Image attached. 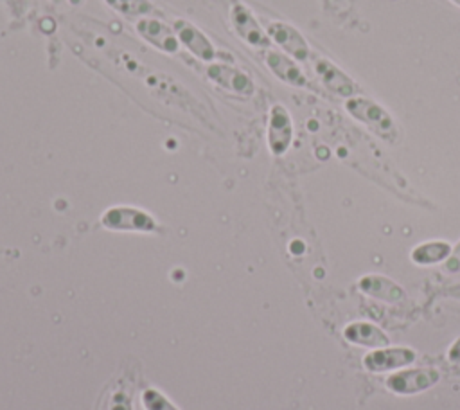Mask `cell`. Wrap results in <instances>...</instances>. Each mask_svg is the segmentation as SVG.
<instances>
[{"mask_svg": "<svg viewBox=\"0 0 460 410\" xmlns=\"http://www.w3.org/2000/svg\"><path fill=\"white\" fill-rule=\"evenodd\" d=\"M451 254V246L446 241H426L411 250V261L417 264H435L446 261Z\"/></svg>", "mask_w": 460, "mask_h": 410, "instance_id": "cell-15", "label": "cell"}, {"mask_svg": "<svg viewBox=\"0 0 460 410\" xmlns=\"http://www.w3.org/2000/svg\"><path fill=\"white\" fill-rule=\"evenodd\" d=\"M343 336L359 345H368V347H385L388 345V336L376 327L374 324L368 322H352L343 329Z\"/></svg>", "mask_w": 460, "mask_h": 410, "instance_id": "cell-14", "label": "cell"}, {"mask_svg": "<svg viewBox=\"0 0 460 410\" xmlns=\"http://www.w3.org/2000/svg\"><path fill=\"white\" fill-rule=\"evenodd\" d=\"M311 65H313V70H314L318 81L331 94H334L341 99H350V97L358 95L359 86L356 85V81L343 68H340L334 61H331L329 58L314 56Z\"/></svg>", "mask_w": 460, "mask_h": 410, "instance_id": "cell-2", "label": "cell"}, {"mask_svg": "<svg viewBox=\"0 0 460 410\" xmlns=\"http://www.w3.org/2000/svg\"><path fill=\"white\" fill-rule=\"evenodd\" d=\"M102 223L110 228H131V230H151L153 228V219L137 210V209H128V207H117L108 210L102 216Z\"/></svg>", "mask_w": 460, "mask_h": 410, "instance_id": "cell-13", "label": "cell"}, {"mask_svg": "<svg viewBox=\"0 0 460 410\" xmlns=\"http://www.w3.org/2000/svg\"><path fill=\"white\" fill-rule=\"evenodd\" d=\"M417 358L415 351L408 349V347H392V349H376L372 352H368L363 358V365L368 370L374 372H381V370H388V369H397V367H404L408 363H411Z\"/></svg>", "mask_w": 460, "mask_h": 410, "instance_id": "cell-11", "label": "cell"}, {"mask_svg": "<svg viewBox=\"0 0 460 410\" xmlns=\"http://www.w3.org/2000/svg\"><path fill=\"white\" fill-rule=\"evenodd\" d=\"M111 9L128 16H147L155 7L149 0H104Z\"/></svg>", "mask_w": 460, "mask_h": 410, "instance_id": "cell-16", "label": "cell"}, {"mask_svg": "<svg viewBox=\"0 0 460 410\" xmlns=\"http://www.w3.org/2000/svg\"><path fill=\"white\" fill-rule=\"evenodd\" d=\"M264 63L270 68V72L282 83H286L289 86H305L307 85L305 74L298 67L296 59H293L291 56L279 52V50H268L264 54Z\"/></svg>", "mask_w": 460, "mask_h": 410, "instance_id": "cell-10", "label": "cell"}, {"mask_svg": "<svg viewBox=\"0 0 460 410\" xmlns=\"http://www.w3.org/2000/svg\"><path fill=\"white\" fill-rule=\"evenodd\" d=\"M180 43L198 59L201 61H212L216 58V49L212 41L190 22L187 20H176L172 25Z\"/></svg>", "mask_w": 460, "mask_h": 410, "instance_id": "cell-9", "label": "cell"}, {"mask_svg": "<svg viewBox=\"0 0 460 410\" xmlns=\"http://www.w3.org/2000/svg\"><path fill=\"white\" fill-rule=\"evenodd\" d=\"M444 270L447 273H458L460 272V241L451 248V254L444 261Z\"/></svg>", "mask_w": 460, "mask_h": 410, "instance_id": "cell-17", "label": "cell"}, {"mask_svg": "<svg viewBox=\"0 0 460 410\" xmlns=\"http://www.w3.org/2000/svg\"><path fill=\"white\" fill-rule=\"evenodd\" d=\"M440 379L435 367H419L397 372L386 379V387L395 394H415L433 387Z\"/></svg>", "mask_w": 460, "mask_h": 410, "instance_id": "cell-5", "label": "cell"}, {"mask_svg": "<svg viewBox=\"0 0 460 410\" xmlns=\"http://www.w3.org/2000/svg\"><path fill=\"white\" fill-rule=\"evenodd\" d=\"M345 110L352 119L365 124L374 135L385 142L395 144L399 140V129L394 117L374 99L365 95H354L345 101Z\"/></svg>", "mask_w": 460, "mask_h": 410, "instance_id": "cell-1", "label": "cell"}, {"mask_svg": "<svg viewBox=\"0 0 460 410\" xmlns=\"http://www.w3.org/2000/svg\"><path fill=\"white\" fill-rule=\"evenodd\" d=\"M449 2H453L455 5H458V7H460V0H449Z\"/></svg>", "mask_w": 460, "mask_h": 410, "instance_id": "cell-20", "label": "cell"}, {"mask_svg": "<svg viewBox=\"0 0 460 410\" xmlns=\"http://www.w3.org/2000/svg\"><path fill=\"white\" fill-rule=\"evenodd\" d=\"M447 358H449L451 361H455V363H460V338L451 345V349H449V352H447Z\"/></svg>", "mask_w": 460, "mask_h": 410, "instance_id": "cell-18", "label": "cell"}, {"mask_svg": "<svg viewBox=\"0 0 460 410\" xmlns=\"http://www.w3.org/2000/svg\"><path fill=\"white\" fill-rule=\"evenodd\" d=\"M207 76L219 86L241 95V97H250L255 90L252 77L243 72L241 68L228 67L225 63H212L207 68Z\"/></svg>", "mask_w": 460, "mask_h": 410, "instance_id": "cell-8", "label": "cell"}, {"mask_svg": "<svg viewBox=\"0 0 460 410\" xmlns=\"http://www.w3.org/2000/svg\"><path fill=\"white\" fill-rule=\"evenodd\" d=\"M266 32L273 43H277L284 54L291 56L296 61H307L311 56L309 43L302 32L286 22H270Z\"/></svg>", "mask_w": 460, "mask_h": 410, "instance_id": "cell-3", "label": "cell"}, {"mask_svg": "<svg viewBox=\"0 0 460 410\" xmlns=\"http://www.w3.org/2000/svg\"><path fill=\"white\" fill-rule=\"evenodd\" d=\"M84 0H68V4H72V5H79V4H83Z\"/></svg>", "mask_w": 460, "mask_h": 410, "instance_id": "cell-19", "label": "cell"}, {"mask_svg": "<svg viewBox=\"0 0 460 410\" xmlns=\"http://www.w3.org/2000/svg\"><path fill=\"white\" fill-rule=\"evenodd\" d=\"M359 290L374 299L390 302V304H399L406 299L404 290L395 284L392 279L383 277V275H363L359 279Z\"/></svg>", "mask_w": 460, "mask_h": 410, "instance_id": "cell-12", "label": "cell"}, {"mask_svg": "<svg viewBox=\"0 0 460 410\" xmlns=\"http://www.w3.org/2000/svg\"><path fill=\"white\" fill-rule=\"evenodd\" d=\"M137 32L155 49L167 52V54H176L180 50V40L174 32L172 27L164 23L158 18L144 16L137 22Z\"/></svg>", "mask_w": 460, "mask_h": 410, "instance_id": "cell-7", "label": "cell"}, {"mask_svg": "<svg viewBox=\"0 0 460 410\" xmlns=\"http://www.w3.org/2000/svg\"><path fill=\"white\" fill-rule=\"evenodd\" d=\"M54 2H61V0H54Z\"/></svg>", "mask_w": 460, "mask_h": 410, "instance_id": "cell-21", "label": "cell"}, {"mask_svg": "<svg viewBox=\"0 0 460 410\" xmlns=\"http://www.w3.org/2000/svg\"><path fill=\"white\" fill-rule=\"evenodd\" d=\"M293 140V120L284 104H273L268 119V146L273 155H284Z\"/></svg>", "mask_w": 460, "mask_h": 410, "instance_id": "cell-6", "label": "cell"}, {"mask_svg": "<svg viewBox=\"0 0 460 410\" xmlns=\"http://www.w3.org/2000/svg\"><path fill=\"white\" fill-rule=\"evenodd\" d=\"M230 18H232V25L235 34L246 41L252 47L257 49H266L270 47L271 40L266 32L264 27H261V23L257 22V18L253 16V13L244 5V4H234L232 11H230Z\"/></svg>", "mask_w": 460, "mask_h": 410, "instance_id": "cell-4", "label": "cell"}]
</instances>
